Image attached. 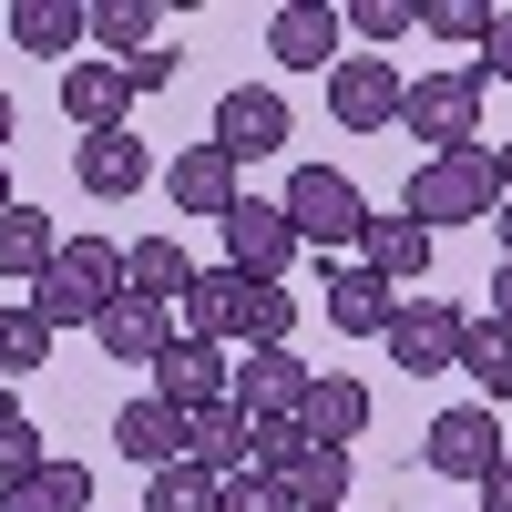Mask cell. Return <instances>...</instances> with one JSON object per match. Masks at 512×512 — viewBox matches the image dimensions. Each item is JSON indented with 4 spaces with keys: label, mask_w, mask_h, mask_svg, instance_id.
<instances>
[{
    "label": "cell",
    "mask_w": 512,
    "mask_h": 512,
    "mask_svg": "<svg viewBox=\"0 0 512 512\" xmlns=\"http://www.w3.org/2000/svg\"><path fill=\"white\" fill-rule=\"evenodd\" d=\"M123 297V246L113 236H62L52 246V267H41V287H31V308H41V328H82V318H103Z\"/></svg>",
    "instance_id": "cell-1"
},
{
    "label": "cell",
    "mask_w": 512,
    "mask_h": 512,
    "mask_svg": "<svg viewBox=\"0 0 512 512\" xmlns=\"http://www.w3.org/2000/svg\"><path fill=\"white\" fill-rule=\"evenodd\" d=\"M492 205H502L492 144H472V154H431V164H420V175H410V205H400V216L441 236V226H472V216H492Z\"/></svg>",
    "instance_id": "cell-2"
},
{
    "label": "cell",
    "mask_w": 512,
    "mask_h": 512,
    "mask_svg": "<svg viewBox=\"0 0 512 512\" xmlns=\"http://www.w3.org/2000/svg\"><path fill=\"white\" fill-rule=\"evenodd\" d=\"M277 205H287L297 246H318V256H349V246H359V226H369V195L338 175V164H297Z\"/></svg>",
    "instance_id": "cell-3"
},
{
    "label": "cell",
    "mask_w": 512,
    "mask_h": 512,
    "mask_svg": "<svg viewBox=\"0 0 512 512\" xmlns=\"http://www.w3.org/2000/svg\"><path fill=\"white\" fill-rule=\"evenodd\" d=\"M400 123L431 154H472L482 144V72H420L410 93H400Z\"/></svg>",
    "instance_id": "cell-4"
},
{
    "label": "cell",
    "mask_w": 512,
    "mask_h": 512,
    "mask_svg": "<svg viewBox=\"0 0 512 512\" xmlns=\"http://www.w3.org/2000/svg\"><path fill=\"white\" fill-rule=\"evenodd\" d=\"M400 62L390 52H338V72H328V113L349 123V134H390L400 123Z\"/></svg>",
    "instance_id": "cell-5"
},
{
    "label": "cell",
    "mask_w": 512,
    "mask_h": 512,
    "mask_svg": "<svg viewBox=\"0 0 512 512\" xmlns=\"http://www.w3.org/2000/svg\"><path fill=\"white\" fill-rule=\"evenodd\" d=\"M379 349H390V369H410V379H441L451 349H461V308L451 297H400L390 328H379Z\"/></svg>",
    "instance_id": "cell-6"
},
{
    "label": "cell",
    "mask_w": 512,
    "mask_h": 512,
    "mask_svg": "<svg viewBox=\"0 0 512 512\" xmlns=\"http://www.w3.org/2000/svg\"><path fill=\"white\" fill-rule=\"evenodd\" d=\"M226 267L287 287V267H297V226H287V205H267V195H236V205H226Z\"/></svg>",
    "instance_id": "cell-7"
},
{
    "label": "cell",
    "mask_w": 512,
    "mask_h": 512,
    "mask_svg": "<svg viewBox=\"0 0 512 512\" xmlns=\"http://www.w3.org/2000/svg\"><path fill=\"white\" fill-rule=\"evenodd\" d=\"M226 390H236V359L226 349H205V338H185V328L164 338V359H154V400L164 410L195 420V410H226Z\"/></svg>",
    "instance_id": "cell-8"
},
{
    "label": "cell",
    "mask_w": 512,
    "mask_h": 512,
    "mask_svg": "<svg viewBox=\"0 0 512 512\" xmlns=\"http://www.w3.org/2000/svg\"><path fill=\"white\" fill-rule=\"evenodd\" d=\"M502 451H512V441H502V410H482V400H472V410H441L431 431H420V461H431L441 482H482Z\"/></svg>",
    "instance_id": "cell-9"
},
{
    "label": "cell",
    "mask_w": 512,
    "mask_h": 512,
    "mask_svg": "<svg viewBox=\"0 0 512 512\" xmlns=\"http://www.w3.org/2000/svg\"><path fill=\"white\" fill-rule=\"evenodd\" d=\"M287 134H297V113L267 93V82H236V93L216 103V134H205V144H216V154H236V175H246L256 154H287Z\"/></svg>",
    "instance_id": "cell-10"
},
{
    "label": "cell",
    "mask_w": 512,
    "mask_h": 512,
    "mask_svg": "<svg viewBox=\"0 0 512 512\" xmlns=\"http://www.w3.org/2000/svg\"><path fill=\"white\" fill-rule=\"evenodd\" d=\"M308 379H318V369L297 359V349H246V359H236V390H226V400L256 420V431H277V420H297Z\"/></svg>",
    "instance_id": "cell-11"
},
{
    "label": "cell",
    "mask_w": 512,
    "mask_h": 512,
    "mask_svg": "<svg viewBox=\"0 0 512 512\" xmlns=\"http://www.w3.org/2000/svg\"><path fill=\"white\" fill-rule=\"evenodd\" d=\"M185 461L195 472H216V482H246V472H267V431L226 400V410H195L185 420Z\"/></svg>",
    "instance_id": "cell-12"
},
{
    "label": "cell",
    "mask_w": 512,
    "mask_h": 512,
    "mask_svg": "<svg viewBox=\"0 0 512 512\" xmlns=\"http://www.w3.org/2000/svg\"><path fill=\"white\" fill-rule=\"evenodd\" d=\"M72 175H82V195L123 205V195L154 185V144L134 134V123H123V134H82V144H72Z\"/></svg>",
    "instance_id": "cell-13"
},
{
    "label": "cell",
    "mask_w": 512,
    "mask_h": 512,
    "mask_svg": "<svg viewBox=\"0 0 512 512\" xmlns=\"http://www.w3.org/2000/svg\"><path fill=\"white\" fill-rule=\"evenodd\" d=\"M359 267L390 277V287L410 297L420 277H431V226H410L400 205H369V226H359Z\"/></svg>",
    "instance_id": "cell-14"
},
{
    "label": "cell",
    "mask_w": 512,
    "mask_h": 512,
    "mask_svg": "<svg viewBox=\"0 0 512 512\" xmlns=\"http://www.w3.org/2000/svg\"><path fill=\"white\" fill-rule=\"evenodd\" d=\"M62 113L82 123V134H123V113H134V82H123V62H103V52L62 62Z\"/></svg>",
    "instance_id": "cell-15"
},
{
    "label": "cell",
    "mask_w": 512,
    "mask_h": 512,
    "mask_svg": "<svg viewBox=\"0 0 512 512\" xmlns=\"http://www.w3.org/2000/svg\"><path fill=\"white\" fill-rule=\"evenodd\" d=\"M297 431H308V441H328V451H349V441L369 431V379L318 369V379H308V400H297Z\"/></svg>",
    "instance_id": "cell-16"
},
{
    "label": "cell",
    "mask_w": 512,
    "mask_h": 512,
    "mask_svg": "<svg viewBox=\"0 0 512 512\" xmlns=\"http://www.w3.org/2000/svg\"><path fill=\"white\" fill-rule=\"evenodd\" d=\"M0 31H11L21 52H41V62H82L93 11H82V0H11V11H0Z\"/></svg>",
    "instance_id": "cell-17"
},
{
    "label": "cell",
    "mask_w": 512,
    "mask_h": 512,
    "mask_svg": "<svg viewBox=\"0 0 512 512\" xmlns=\"http://www.w3.org/2000/svg\"><path fill=\"white\" fill-rule=\"evenodd\" d=\"M390 308H400L390 277H369L359 256H328V328H338V338H379V328H390Z\"/></svg>",
    "instance_id": "cell-18"
},
{
    "label": "cell",
    "mask_w": 512,
    "mask_h": 512,
    "mask_svg": "<svg viewBox=\"0 0 512 512\" xmlns=\"http://www.w3.org/2000/svg\"><path fill=\"white\" fill-rule=\"evenodd\" d=\"M164 195H175L185 216H216V226H226V205L246 195V175H236V154H216V144H185L175 164H164Z\"/></svg>",
    "instance_id": "cell-19"
},
{
    "label": "cell",
    "mask_w": 512,
    "mask_h": 512,
    "mask_svg": "<svg viewBox=\"0 0 512 512\" xmlns=\"http://www.w3.org/2000/svg\"><path fill=\"white\" fill-rule=\"evenodd\" d=\"M93 338H103V359H123V369H154V359H164V338H175V318H164V297H134V287H123L113 308L93 318Z\"/></svg>",
    "instance_id": "cell-20"
},
{
    "label": "cell",
    "mask_w": 512,
    "mask_h": 512,
    "mask_svg": "<svg viewBox=\"0 0 512 512\" xmlns=\"http://www.w3.org/2000/svg\"><path fill=\"white\" fill-rule=\"evenodd\" d=\"M338 11H318V0H287V11L267 21V52H277V72H338Z\"/></svg>",
    "instance_id": "cell-21"
},
{
    "label": "cell",
    "mask_w": 512,
    "mask_h": 512,
    "mask_svg": "<svg viewBox=\"0 0 512 512\" xmlns=\"http://www.w3.org/2000/svg\"><path fill=\"white\" fill-rule=\"evenodd\" d=\"M175 308H185V338L236 349V338H246V277H236V267H195V287L175 297Z\"/></svg>",
    "instance_id": "cell-22"
},
{
    "label": "cell",
    "mask_w": 512,
    "mask_h": 512,
    "mask_svg": "<svg viewBox=\"0 0 512 512\" xmlns=\"http://www.w3.org/2000/svg\"><path fill=\"white\" fill-rule=\"evenodd\" d=\"M113 451L134 461V472H164V461H185V410H164L154 390L113 410Z\"/></svg>",
    "instance_id": "cell-23"
},
{
    "label": "cell",
    "mask_w": 512,
    "mask_h": 512,
    "mask_svg": "<svg viewBox=\"0 0 512 512\" xmlns=\"http://www.w3.org/2000/svg\"><path fill=\"white\" fill-rule=\"evenodd\" d=\"M451 369L482 390V410H502V400H512V328H502V318H461V349H451Z\"/></svg>",
    "instance_id": "cell-24"
},
{
    "label": "cell",
    "mask_w": 512,
    "mask_h": 512,
    "mask_svg": "<svg viewBox=\"0 0 512 512\" xmlns=\"http://www.w3.org/2000/svg\"><path fill=\"white\" fill-rule=\"evenodd\" d=\"M52 216H41V205H11V216H0V287H41V267H52Z\"/></svg>",
    "instance_id": "cell-25"
},
{
    "label": "cell",
    "mask_w": 512,
    "mask_h": 512,
    "mask_svg": "<svg viewBox=\"0 0 512 512\" xmlns=\"http://www.w3.org/2000/svg\"><path fill=\"white\" fill-rule=\"evenodd\" d=\"M123 287H134V297H164V308H175V297L195 287V256H185L175 236H134V246H123Z\"/></svg>",
    "instance_id": "cell-26"
},
{
    "label": "cell",
    "mask_w": 512,
    "mask_h": 512,
    "mask_svg": "<svg viewBox=\"0 0 512 512\" xmlns=\"http://www.w3.org/2000/svg\"><path fill=\"white\" fill-rule=\"evenodd\" d=\"M0 512H93V472L82 461H41L31 482L0 492Z\"/></svg>",
    "instance_id": "cell-27"
},
{
    "label": "cell",
    "mask_w": 512,
    "mask_h": 512,
    "mask_svg": "<svg viewBox=\"0 0 512 512\" xmlns=\"http://www.w3.org/2000/svg\"><path fill=\"white\" fill-rule=\"evenodd\" d=\"M144 512H226V482L195 461H164V472H144Z\"/></svg>",
    "instance_id": "cell-28"
},
{
    "label": "cell",
    "mask_w": 512,
    "mask_h": 512,
    "mask_svg": "<svg viewBox=\"0 0 512 512\" xmlns=\"http://www.w3.org/2000/svg\"><path fill=\"white\" fill-rule=\"evenodd\" d=\"M93 41H113V62H134L164 41V11L154 0H93Z\"/></svg>",
    "instance_id": "cell-29"
},
{
    "label": "cell",
    "mask_w": 512,
    "mask_h": 512,
    "mask_svg": "<svg viewBox=\"0 0 512 512\" xmlns=\"http://www.w3.org/2000/svg\"><path fill=\"white\" fill-rule=\"evenodd\" d=\"M246 349H297V287L246 277Z\"/></svg>",
    "instance_id": "cell-30"
},
{
    "label": "cell",
    "mask_w": 512,
    "mask_h": 512,
    "mask_svg": "<svg viewBox=\"0 0 512 512\" xmlns=\"http://www.w3.org/2000/svg\"><path fill=\"white\" fill-rule=\"evenodd\" d=\"M41 359H52V328H41L31 297H11V308H0V379H21V369H41Z\"/></svg>",
    "instance_id": "cell-31"
},
{
    "label": "cell",
    "mask_w": 512,
    "mask_h": 512,
    "mask_svg": "<svg viewBox=\"0 0 512 512\" xmlns=\"http://www.w3.org/2000/svg\"><path fill=\"white\" fill-rule=\"evenodd\" d=\"M41 461H52V451H41V420H31V410H0V492L31 482Z\"/></svg>",
    "instance_id": "cell-32"
},
{
    "label": "cell",
    "mask_w": 512,
    "mask_h": 512,
    "mask_svg": "<svg viewBox=\"0 0 512 512\" xmlns=\"http://www.w3.org/2000/svg\"><path fill=\"white\" fill-rule=\"evenodd\" d=\"M420 31H431V41H472V52H482L492 0H420Z\"/></svg>",
    "instance_id": "cell-33"
},
{
    "label": "cell",
    "mask_w": 512,
    "mask_h": 512,
    "mask_svg": "<svg viewBox=\"0 0 512 512\" xmlns=\"http://www.w3.org/2000/svg\"><path fill=\"white\" fill-rule=\"evenodd\" d=\"M338 31H359V41H400V31H420V0H359V11H338Z\"/></svg>",
    "instance_id": "cell-34"
},
{
    "label": "cell",
    "mask_w": 512,
    "mask_h": 512,
    "mask_svg": "<svg viewBox=\"0 0 512 512\" xmlns=\"http://www.w3.org/2000/svg\"><path fill=\"white\" fill-rule=\"evenodd\" d=\"M226 512H297V502H287V482L246 472V482H226Z\"/></svg>",
    "instance_id": "cell-35"
},
{
    "label": "cell",
    "mask_w": 512,
    "mask_h": 512,
    "mask_svg": "<svg viewBox=\"0 0 512 512\" xmlns=\"http://www.w3.org/2000/svg\"><path fill=\"white\" fill-rule=\"evenodd\" d=\"M175 41H154V52H134V62H123V82H134V93H164V82H175Z\"/></svg>",
    "instance_id": "cell-36"
},
{
    "label": "cell",
    "mask_w": 512,
    "mask_h": 512,
    "mask_svg": "<svg viewBox=\"0 0 512 512\" xmlns=\"http://www.w3.org/2000/svg\"><path fill=\"white\" fill-rule=\"evenodd\" d=\"M482 82H512V11H492V31H482V62H472Z\"/></svg>",
    "instance_id": "cell-37"
},
{
    "label": "cell",
    "mask_w": 512,
    "mask_h": 512,
    "mask_svg": "<svg viewBox=\"0 0 512 512\" xmlns=\"http://www.w3.org/2000/svg\"><path fill=\"white\" fill-rule=\"evenodd\" d=\"M472 492H482V502H472V512H512V451H502V461H492V472H482V482H472Z\"/></svg>",
    "instance_id": "cell-38"
},
{
    "label": "cell",
    "mask_w": 512,
    "mask_h": 512,
    "mask_svg": "<svg viewBox=\"0 0 512 512\" xmlns=\"http://www.w3.org/2000/svg\"><path fill=\"white\" fill-rule=\"evenodd\" d=\"M492 318L512 328V256H502V267H492Z\"/></svg>",
    "instance_id": "cell-39"
},
{
    "label": "cell",
    "mask_w": 512,
    "mask_h": 512,
    "mask_svg": "<svg viewBox=\"0 0 512 512\" xmlns=\"http://www.w3.org/2000/svg\"><path fill=\"white\" fill-rule=\"evenodd\" d=\"M492 175H502V195H512V144H492Z\"/></svg>",
    "instance_id": "cell-40"
},
{
    "label": "cell",
    "mask_w": 512,
    "mask_h": 512,
    "mask_svg": "<svg viewBox=\"0 0 512 512\" xmlns=\"http://www.w3.org/2000/svg\"><path fill=\"white\" fill-rule=\"evenodd\" d=\"M11 123H21V113H11V93H0V154H11Z\"/></svg>",
    "instance_id": "cell-41"
},
{
    "label": "cell",
    "mask_w": 512,
    "mask_h": 512,
    "mask_svg": "<svg viewBox=\"0 0 512 512\" xmlns=\"http://www.w3.org/2000/svg\"><path fill=\"white\" fill-rule=\"evenodd\" d=\"M492 216H502V256H512V195H502V205H492Z\"/></svg>",
    "instance_id": "cell-42"
},
{
    "label": "cell",
    "mask_w": 512,
    "mask_h": 512,
    "mask_svg": "<svg viewBox=\"0 0 512 512\" xmlns=\"http://www.w3.org/2000/svg\"><path fill=\"white\" fill-rule=\"evenodd\" d=\"M11 205H21V195H11V164H0V216H11Z\"/></svg>",
    "instance_id": "cell-43"
},
{
    "label": "cell",
    "mask_w": 512,
    "mask_h": 512,
    "mask_svg": "<svg viewBox=\"0 0 512 512\" xmlns=\"http://www.w3.org/2000/svg\"><path fill=\"white\" fill-rule=\"evenodd\" d=\"M0 410H11V400H0Z\"/></svg>",
    "instance_id": "cell-44"
}]
</instances>
